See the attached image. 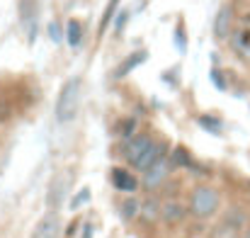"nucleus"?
Segmentation results:
<instances>
[{"label":"nucleus","mask_w":250,"mask_h":238,"mask_svg":"<svg viewBox=\"0 0 250 238\" xmlns=\"http://www.w3.org/2000/svg\"><path fill=\"white\" fill-rule=\"evenodd\" d=\"M49 37L54 39V42H61L63 37H61V29H59V22H49Z\"/></svg>","instance_id":"obj_23"},{"label":"nucleus","mask_w":250,"mask_h":238,"mask_svg":"<svg viewBox=\"0 0 250 238\" xmlns=\"http://www.w3.org/2000/svg\"><path fill=\"white\" fill-rule=\"evenodd\" d=\"M170 165H172V168H192V158H189V153H187L185 146H177V149L172 151Z\"/></svg>","instance_id":"obj_15"},{"label":"nucleus","mask_w":250,"mask_h":238,"mask_svg":"<svg viewBox=\"0 0 250 238\" xmlns=\"http://www.w3.org/2000/svg\"><path fill=\"white\" fill-rule=\"evenodd\" d=\"M146 61H148V51H134V54H129V56L117 66L114 78H124V76H129L136 66H141V64H146Z\"/></svg>","instance_id":"obj_11"},{"label":"nucleus","mask_w":250,"mask_h":238,"mask_svg":"<svg viewBox=\"0 0 250 238\" xmlns=\"http://www.w3.org/2000/svg\"><path fill=\"white\" fill-rule=\"evenodd\" d=\"M134 127H136V119H126V122H124V129H119L122 136H131V134H134ZM134 136H136V134H134Z\"/></svg>","instance_id":"obj_24"},{"label":"nucleus","mask_w":250,"mask_h":238,"mask_svg":"<svg viewBox=\"0 0 250 238\" xmlns=\"http://www.w3.org/2000/svg\"><path fill=\"white\" fill-rule=\"evenodd\" d=\"M141 219L144 221H148V224H153V221H158V219H163V204H161V199H156V197H148L146 202H141Z\"/></svg>","instance_id":"obj_12"},{"label":"nucleus","mask_w":250,"mask_h":238,"mask_svg":"<svg viewBox=\"0 0 250 238\" xmlns=\"http://www.w3.org/2000/svg\"><path fill=\"white\" fill-rule=\"evenodd\" d=\"M209 76H211V83H214L219 90H226V80H224V76H221V71H219V68H211V73H209Z\"/></svg>","instance_id":"obj_21"},{"label":"nucleus","mask_w":250,"mask_h":238,"mask_svg":"<svg viewBox=\"0 0 250 238\" xmlns=\"http://www.w3.org/2000/svg\"><path fill=\"white\" fill-rule=\"evenodd\" d=\"M81 87L83 83L81 78H68L63 83L61 92H59V100H56V119L61 124H68L78 117V107H81Z\"/></svg>","instance_id":"obj_1"},{"label":"nucleus","mask_w":250,"mask_h":238,"mask_svg":"<svg viewBox=\"0 0 250 238\" xmlns=\"http://www.w3.org/2000/svg\"><path fill=\"white\" fill-rule=\"evenodd\" d=\"M175 44H177L180 54H185V51H187V37H185L182 27H177V29H175Z\"/></svg>","instance_id":"obj_20"},{"label":"nucleus","mask_w":250,"mask_h":238,"mask_svg":"<svg viewBox=\"0 0 250 238\" xmlns=\"http://www.w3.org/2000/svg\"><path fill=\"white\" fill-rule=\"evenodd\" d=\"M20 12H22V24H24V32H27V39L29 44L37 39V20H39V2L37 0H20Z\"/></svg>","instance_id":"obj_4"},{"label":"nucleus","mask_w":250,"mask_h":238,"mask_svg":"<svg viewBox=\"0 0 250 238\" xmlns=\"http://www.w3.org/2000/svg\"><path fill=\"white\" fill-rule=\"evenodd\" d=\"M126 20H129V10H119V12H117V22H114V27H117V32H119V34H122V29H124Z\"/></svg>","instance_id":"obj_22"},{"label":"nucleus","mask_w":250,"mask_h":238,"mask_svg":"<svg viewBox=\"0 0 250 238\" xmlns=\"http://www.w3.org/2000/svg\"><path fill=\"white\" fill-rule=\"evenodd\" d=\"M71 185H73V170H66V173H56L49 182V190H46V207L51 212H56L63 199L68 197L71 192Z\"/></svg>","instance_id":"obj_3"},{"label":"nucleus","mask_w":250,"mask_h":238,"mask_svg":"<svg viewBox=\"0 0 250 238\" xmlns=\"http://www.w3.org/2000/svg\"><path fill=\"white\" fill-rule=\"evenodd\" d=\"M59 236H61V219H59L56 212L44 214L37 221L34 231H32V238H59Z\"/></svg>","instance_id":"obj_5"},{"label":"nucleus","mask_w":250,"mask_h":238,"mask_svg":"<svg viewBox=\"0 0 250 238\" xmlns=\"http://www.w3.org/2000/svg\"><path fill=\"white\" fill-rule=\"evenodd\" d=\"M66 39H68L71 46H78L83 42V24L78 20H68V24H66Z\"/></svg>","instance_id":"obj_14"},{"label":"nucleus","mask_w":250,"mask_h":238,"mask_svg":"<svg viewBox=\"0 0 250 238\" xmlns=\"http://www.w3.org/2000/svg\"><path fill=\"white\" fill-rule=\"evenodd\" d=\"M117 5H119V0H109L107 2V10H104V15H102V20H100V37L104 34V29H107V24L112 22V17H117Z\"/></svg>","instance_id":"obj_18"},{"label":"nucleus","mask_w":250,"mask_h":238,"mask_svg":"<svg viewBox=\"0 0 250 238\" xmlns=\"http://www.w3.org/2000/svg\"><path fill=\"white\" fill-rule=\"evenodd\" d=\"M231 27H233V7L231 5H221L216 17H214V37L216 39H229L231 37Z\"/></svg>","instance_id":"obj_8"},{"label":"nucleus","mask_w":250,"mask_h":238,"mask_svg":"<svg viewBox=\"0 0 250 238\" xmlns=\"http://www.w3.org/2000/svg\"><path fill=\"white\" fill-rule=\"evenodd\" d=\"M189 209L182 204V202H175V199H170L163 204V221L166 224H180L182 219H185V214H187Z\"/></svg>","instance_id":"obj_13"},{"label":"nucleus","mask_w":250,"mask_h":238,"mask_svg":"<svg viewBox=\"0 0 250 238\" xmlns=\"http://www.w3.org/2000/svg\"><path fill=\"white\" fill-rule=\"evenodd\" d=\"M87 199H90V190H87V187H83V190H81V192L71 199V209H73V212H76V209H81Z\"/></svg>","instance_id":"obj_19"},{"label":"nucleus","mask_w":250,"mask_h":238,"mask_svg":"<svg viewBox=\"0 0 250 238\" xmlns=\"http://www.w3.org/2000/svg\"><path fill=\"white\" fill-rule=\"evenodd\" d=\"M112 185L119 192H136L139 190V180L129 170H124V168H114L112 170Z\"/></svg>","instance_id":"obj_10"},{"label":"nucleus","mask_w":250,"mask_h":238,"mask_svg":"<svg viewBox=\"0 0 250 238\" xmlns=\"http://www.w3.org/2000/svg\"><path fill=\"white\" fill-rule=\"evenodd\" d=\"M163 156H166V146H163L161 141H156V144H153V146L141 156V158L134 163V168H136V170H141V173H146V170H151L158 160H163Z\"/></svg>","instance_id":"obj_9"},{"label":"nucleus","mask_w":250,"mask_h":238,"mask_svg":"<svg viewBox=\"0 0 250 238\" xmlns=\"http://www.w3.org/2000/svg\"><path fill=\"white\" fill-rule=\"evenodd\" d=\"M246 56H248V59H250V51H248V54H246Z\"/></svg>","instance_id":"obj_27"},{"label":"nucleus","mask_w":250,"mask_h":238,"mask_svg":"<svg viewBox=\"0 0 250 238\" xmlns=\"http://www.w3.org/2000/svg\"><path fill=\"white\" fill-rule=\"evenodd\" d=\"M197 124L202 127V129H207L209 134H221V119H216V117H209V114H202V117H197Z\"/></svg>","instance_id":"obj_16"},{"label":"nucleus","mask_w":250,"mask_h":238,"mask_svg":"<svg viewBox=\"0 0 250 238\" xmlns=\"http://www.w3.org/2000/svg\"><path fill=\"white\" fill-rule=\"evenodd\" d=\"M189 214H194L197 219H207L211 214H216L219 209V192L214 187H207V185H199L192 190L189 195V204H187Z\"/></svg>","instance_id":"obj_2"},{"label":"nucleus","mask_w":250,"mask_h":238,"mask_svg":"<svg viewBox=\"0 0 250 238\" xmlns=\"http://www.w3.org/2000/svg\"><path fill=\"white\" fill-rule=\"evenodd\" d=\"M153 144H156V141H153L148 134H136V136H131V139L126 141V146H124V158L134 165Z\"/></svg>","instance_id":"obj_6"},{"label":"nucleus","mask_w":250,"mask_h":238,"mask_svg":"<svg viewBox=\"0 0 250 238\" xmlns=\"http://www.w3.org/2000/svg\"><path fill=\"white\" fill-rule=\"evenodd\" d=\"M243 238H250V226H248V231H246V234H243Z\"/></svg>","instance_id":"obj_26"},{"label":"nucleus","mask_w":250,"mask_h":238,"mask_svg":"<svg viewBox=\"0 0 250 238\" xmlns=\"http://www.w3.org/2000/svg\"><path fill=\"white\" fill-rule=\"evenodd\" d=\"M139 212H141V202H136V199H126V202L122 204V209H119V216H122L124 221H129V219H134Z\"/></svg>","instance_id":"obj_17"},{"label":"nucleus","mask_w":250,"mask_h":238,"mask_svg":"<svg viewBox=\"0 0 250 238\" xmlns=\"http://www.w3.org/2000/svg\"><path fill=\"white\" fill-rule=\"evenodd\" d=\"M170 170H172L170 160H166V158L158 160L151 170H146V173H144V187H146V190H158V187L167 180Z\"/></svg>","instance_id":"obj_7"},{"label":"nucleus","mask_w":250,"mask_h":238,"mask_svg":"<svg viewBox=\"0 0 250 238\" xmlns=\"http://www.w3.org/2000/svg\"><path fill=\"white\" fill-rule=\"evenodd\" d=\"M92 236V229H90V224H85V234H83V238H90Z\"/></svg>","instance_id":"obj_25"}]
</instances>
